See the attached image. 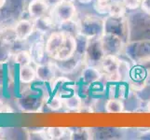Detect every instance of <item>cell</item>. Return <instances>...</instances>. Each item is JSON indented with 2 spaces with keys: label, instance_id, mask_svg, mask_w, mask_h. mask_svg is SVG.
Returning <instances> with one entry per match:
<instances>
[{
  "label": "cell",
  "instance_id": "cell-1",
  "mask_svg": "<svg viewBox=\"0 0 150 140\" xmlns=\"http://www.w3.org/2000/svg\"><path fill=\"white\" fill-rule=\"evenodd\" d=\"M79 33L85 37H100L105 31V19H101L95 15L87 14L79 21Z\"/></svg>",
  "mask_w": 150,
  "mask_h": 140
},
{
  "label": "cell",
  "instance_id": "cell-2",
  "mask_svg": "<svg viewBox=\"0 0 150 140\" xmlns=\"http://www.w3.org/2000/svg\"><path fill=\"white\" fill-rule=\"evenodd\" d=\"M125 53L128 58L135 64L150 58V40H132L125 46Z\"/></svg>",
  "mask_w": 150,
  "mask_h": 140
},
{
  "label": "cell",
  "instance_id": "cell-3",
  "mask_svg": "<svg viewBox=\"0 0 150 140\" xmlns=\"http://www.w3.org/2000/svg\"><path fill=\"white\" fill-rule=\"evenodd\" d=\"M50 17L52 18L54 24L55 22H58V23L61 24L71 20H76V8L74 2L63 0L58 6L51 9Z\"/></svg>",
  "mask_w": 150,
  "mask_h": 140
},
{
  "label": "cell",
  "instance_id": "cell-4",
  "mask_svg": "<svg viewBox=\"0 0 150 140\" xmlns=\"http://www.w3.org/2000/svg\"><path fill=\"white\" fill-rule=\"evenodd\" d=\"M105 55V51L103 50V46L101 43V36L100 37L89 38L84 55V61L86 62L87 65L96 66L100 64L101 60Z\"/></svg>",
  "mask_w": 150,
  "mask_h": 140
},
{
  "label": "cell",
  "instance_id": "cell-5",
  "mask_svg": "<svg viewBox=\"0 0 150 140\" xmlns=\"http://www.w3.org/2000/svg\"><path fill=\"white\" fill-rule=\"evenodd\" d=\"M105 32L120 36L127 43L129 41L128 19L125 18V16L117 18L108 15L106 18H105V31H103V33Z\"/></svg>",
  "mask_w": 150,
  "mask_h": 140
},
{
  "label": "cell",
  "instance_id": "cell-6",
  "mask_svg": "<svg viewBox=\"0 0 150 140\" xmlns=\"http://www.w3.org/2000/svg\"><path fill=\"white\" fill-rule=\"evenodd\" d=\"M101 43L105 54L118 56L125 49L126 42L120 36L105 32L101 36Z\"/></svg>",
  "mask_w": 150,
  "mask_h": 140
},
{
  "label": "cell",
  "instance_id": "cell-7",
  "mask_svg": "<svg viewBox=\"0 0 150 140\" xmlns=\"http://www.w3.org/2000/svg\"><path fill=\"white\" fill-rule=\"evenodd\" d=\"M120 59L118 56L105 54L101 60L100 64L98 65V67L101 70L103 77H106L107 80L112 82L120 81L117 76V67L120 65Z\"/></svg>",
  "mask_w": 150,
  "mask_h": 140
},
{
  "label": "cell",
  "instance_id": "cell-8",
  "mask_svg": "<svg viewBox=\"0 0 150 140\" xmlns=\"http://www.w3.org/2000/svg\"><path fill=\"white\" fill-rule=\"evenodd\" d=\"M76 48H77V44H76V36L66 32L64 43L60 48V50H58L57 54L55 55L53 60L60 61V60H65L71 58L76 53Z\"/></svg>",
  "mask_w": 150,
  "mask_h": 140
},
{
  "label": "cell",
  "instance_id": "cell-9",
  "mask_svg": "<svg viewBox=\"0 0 150 140\" xmlns=\"http://www.w3.org/2000/svg\"><path fill=\"white\" fill-rule=\"evenodd\" d=\"M66 32L63 30L56 31V32H51L49 38H47V41L45 42L46 47V53L49 57L53 59L55 55L58 53V50L64 43V40L65 38Z\"/></svg>",
  "mask_w": 150,
  "mask_h": 140
},
{
  "label": "cell",
  "instance_id": "cell-10",
  "mask_svg": "<svg viewBox=\"0 0 150 140\" xmlns=\"http://www.w3.org/2000/svg\"><path fill=\"white\" fill-rule=\"evenodd\" d=\"M14 30H15V34H16L17 40L24 41L33 34L35 30V25L32 21L23 19L17 23Z\"/></svg>",
  "mask_w": 150,
  "mask_h": 140
},
{
  "label": "cell",
  "instance_id": "cell-11",
  "mask_svg": "<svg viewBox=\"0 0 150 140\" xmlns=\"http://www.w3.org/2000/svg\"><path fill=\"white\" fill-rule=\"evenodd\" d=\"M28 13L33 20L47 15L50 7L46 0H32L28 5Z\"/></svg>",
  "mask_w": 150,
  "mask_h": 140
},
{
  "label": "cell",
  "instance_id": "cell-12",
  "mask_svg": "<svg viewBox=\"0 0 150 140\" xmlns=\"http://www.w3.org/2000/svg\"><path fill=\"white\" fill-rule=\"evenodd\" d=\"M55 69L56 66L54 63H48L44 65H38L37 68V77L43 81L53 82L55 79Z\"/></svg>",
  "mask_w": 150,
  "mask_h": 140
},
{
  "label": "cell",
  "instance_id": "cell-13",
  "mask_svg": "<svg viewBox=\"0 0 150 140\" xmlns=\"http://www.w3.org/2000/svg\"><path fill=\"white\" fill-rule=\"evenodd\" d=\"M103 77V74L99 67L95 65H87L82 71V79L85 84L91 85L98 82Z\"/></svg>",
  "mask_w": 150,
  "mask_h": 140
},
{
  "label": "cell",
  "instance_id": "cell-14",
  "mask_svg": "<svg viewBox=\"0 0 150 140\" xmlns=\"http://www.w3.org/2000/svg\"><path fill=\"white\" fill-rule=\"evenodd\" d=\"M35 77H37V70L31 65L20 66L19 80L21 81V83L29 84L35 80Z\"/></svg>",
  "mask_w": 150,
  "mask_h": 140
},
{
  "label": "cell",
  "instance_id": "cell-15",
  "mask_svg": "<svg viewBox=\"0 0 150 140\" xmlns=\"http://www.w3.org/2000/svg\"><path fill=\"white\" fill-rule=\"evenodd\" d=\"M30 53L32 56L33 62L37 63L38 65L41 64L44 56L47 54L46 53V47L43 41H38V42L34 43L30 48Z\"/></svg>",
  "mask_w": 150,
  "mask_h": 140
},
{
  "label": "cell",
  "instance_id": "cell-16",
  "mask_svg": "<svg viewBox=\"0 0 150 140\" xmlns=\"http://www.w3.org/2000/svg\"><path fill=\"white\" fill-rule=\"evenodd\" d=\"M105 109L108 114L122 113L124 111V103L120 98L111 97L105 102Z\"/></svg>",
  "mask_w": 150,
  "mask_h": 140
},
{
  "label": "cell",
  "instance_id": "cell-17",
  "mask_svg": "<svg viewBox=\"0 0 150 140\" xmlns=\"http://www.w3.org/2000/svg\"><path fill=\"white\" fill-rule=\"evenodd\" d=\"M35 29H37L40 33H47L53 27L54 23L50 15H45L43 17H40L38 19L34 20Z\"/></svg>",
  "mask_w": 150,
  "mask_h": 140
},
{
  "label": "cell",
  "instance_id": "cell-18",
  "mask_svg": "<svg viewBox=\"0 0 150 140\" xmlns=\"http://www.w3.org/2000/svg\"><path fill=\"white\" fill-rule=\"evenodd\" d=\"M63 101L64 106L70 110H79L83 107V99L76 93L67 97H63Z\"/></svg>",
  "mask_w": 150,
  "mask_h": 140
},
{
  "label": "cell",
  "instance_id": "cell-19",
  "mask_svg": "<svg viewBox=\"0 0 150 140\" xmlns=\"http://www.w3.org/2000/svg\"><path fill=\"white\" fill-rule=\"evenodd\" d=\"M127 13V8L122 2V0H112L108 15L112 17H124Z\"/></svg>",
  "mask_w": 150,
  "mask_h": 140
},
{
  "label": "cell",
  "instance_id": "cell-20",
  "mask_svg": "<svg viewBox=\"0 0 150 140\" xmlns=\"http://www.w3.org/2000/svg\"><path fill=\"white\" fill-rule=\"evenodd\" d=\"M131 73H132L131 64L128 61L120 60V65H118L117 67V76L120 81V82L129 81L131 79Z\"/></svg>",
  "mask_w": 150,
  "mask_h": 140
},
{
  "label": "cell",
  "instance_id": "cell-21",
  "mask_svg": "<svg viewBox=\"0 0 150 140\" xmlns=\"http://www.w3.org/2000/svg\"><path fill=\"white\" fill-rule=\"evenodd\" d=\"M48 136L50 139H63L65 138V136H68L71 139L72 136V131L68 130L66 128L62 127H50L47 130Z\"/></svg>",
  "mask_w": 150,
  "mask_h": 140
},
{
  "label": "cell",
  "instance_id": "cell-22",
  "mask_svg": "<svg viewBox=\"0 0 150 140\" xmlns=\"http://www.w3.org/2000/svg\"><path fill=\"white\" fill-rule=\"evenodd\" d=\"M14 61L20 66H23L32 64L33 59L29 50H20L15 54Z\"/></svg>",
  "mask_w": 150,
  "mask_h": 140
},
{
  "label": "cell",
  "instance_id": "cell-23",
  "mask_svg": "<svg viewBox=\"0 0 150 140\" xmlns=\"http://www.w3.org/2000/svg\"><path fill=\"white\" fill-rule=\"evenodd\" d=\"M112 0H95L94 9L101 15H108Z\"/></svg>",
  "mask_w": 150,
  "mask_h": 140
},
{
  "label": "cell",
  "instance_id": "cell-24",
  "mask_svg": "<svg viewBox=\"0 0 150 140\" xmlns=\"http://www.w3.org/2000/svg\"><path fill=\"white\" fill-rule=\"evenodd\" d=\"M0 39L4 41L5 43L10 44L17 40L16 34H15V30L11 28H4L0 31Z\"/></svg>",
  "mask_w": 150,
  "mask_h": 140
},
{
  "label": "cell",
  "instance_id": "cell-25",
  "mask_svg": "<svg viewBox=\"0 0 150 140\" xmlns=\"http://www.w3.org/2000/svg\"><path fill=\"white\" fill-rule=\"evenodd\" d=\"M140 65L144 72V83L146 86H150V58L143 60L141 62L137 63Z\"/></svg>",
  "mask_w": 150,
  "mask_h": 140
},
{
  "label": "cell",
  "instance_id": "cell-26",
  "mask_svg": "<svg viewBox=\"0 0 150 140\" xmlns=\"http://www.w3.org/2000/svg\"><path fill=\"white\" fill-rule=\"evenodd\" d=\"M64 106V101H63V97L59 95H54L52 98H50V100L49 102V107L51 110H59L60 108H62Z\"/></svg>",
  "mask_w": 150,
  "mask_h": 140
},
{
  "label": "cell",
  "instance_id": "cell-27",
  "mask_svg": "<svg viewBox=\"0 0 150 140\" xmlns=\"http://www.w3.org/2000/svg\"><path fill=\"white\" fill-rule=\"evenodd\" d=\"M143 0H122V2L125 5V7L129 10H135L141 8Z\"/></svg>",
  "mask_w": 150,
  "mask_h": 140
},
{
  "label": "cell",
  "instance_id": "cell-28",
  "mask_svg": "<svg viewBox=\"0 0 150 140\" xmlns=\"http://www.w3.org/2000/svg\"><path fill=\"white\" fill-rule=\"evenodd\" d=\"M141 9L144 14L150 16V0H143L141 4Z\"/></svg>",
  "mask_w": 150,
  "mask_h": 140
},
{
  "label": "cell",
  "instance_id": "cell-29",
  "mask_svg": "<svg viewBox=\"0 0 150 140\" xmlns=\"http://www.w3.org/2000/svg\"><path fill=\"white\" fill-rule=\"evenodd\" d=\"M13 110L10 108L9 106L4 104L1 100H0V113H11Z\"/></svg>",
  "mask_w": 150,
  "mask_h": 140
},
{
  "label": "cell",
  "instance_id": "cell-30",
  "mask_svg": "<svg viewBox=\"0 0 150 140\" xmlns=\"http://www.w3.org/2000/svg\"><path fill=\"white\" fill-rule=\"evenodd\" d=\"M62 1H63V0H46V2H47V4L49 5V7L51 9L55 8L56 6H58Z\"/></svg>",
  "mask_w": 150,
  "mask_h": 140
},
{
  "label": "cell",
  "instance_id": "cell-31",
  "mask_svg": "<svg viewBox=\"0 0 150 140\" xmlns=\"http://www.w3.org/2000/svg\"><path fill=\"white\" fill-rule=\"evenodd\" d=\"M77 1L80 2V3H83V4H88V3L91 2L92 0H77Z\"/></svg>",
  "mask_w": 150,
  "mask_h": 140
},
{
  "label": "cell",
  "instance_id": "cell-32",
  "mask_svg": "<svg viewBox=\"0 0 150 140\" xmlns=\"http://www.w3.org/2000/svg\"><path fill=\"white\" fill-rule=\"evenodd\" d=\"M146 111L150 113V100L147 102V104H146Z\"/></svg>",
  "mask_w": 150,
  "mask_h": 140
},
{
  "label": "cell",
  "instance_id": "cell-33",
  "mask_svg": "<svg viewBox=\"0 0 150 140\" xmlns=\"http://www.w3.org/2000/svg\"><path fill=\"white\" fill-rule=\"evenodd\" d=\"M66 1H72V2H74L75 0H66Z\"/></svg>",
  "mask_w": 150,
  "mask_h": 140
}]
</instances>
